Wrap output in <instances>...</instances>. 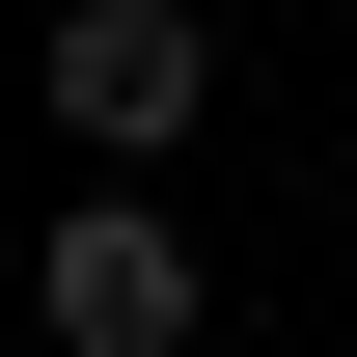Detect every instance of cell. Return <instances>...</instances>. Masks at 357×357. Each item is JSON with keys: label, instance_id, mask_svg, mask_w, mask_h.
<instances>
[{"label": "cell", "instance_id": "obj_1", "mask_svg": "<svg viewBox=\"0 0 357 357\" xmlns=\"http://www.w3.org/2000/svg\"><path fill=\"white\" fill-rule=\"evenodd\" d=\"M192 110H220V28L192 0H55V137L83 165H165Z\"/></svg>", "mask_w": 357, "mask_h": 357}, {"label": "cell", "instance_id": "obj_2", "mask_svg": "<svg viewBox=\"0 0 357 357\" xmlns=\"http://www.w3.org/2000/svg\"><path fill=\"white\" fill-rule=\"evenodd\" d=\"M28 330H55V357H192V248L137 220V192H83V220L28 248Z\"/></svg>", "mask_w": 357, "mask_h": 357}]
</instances>
